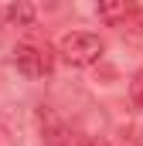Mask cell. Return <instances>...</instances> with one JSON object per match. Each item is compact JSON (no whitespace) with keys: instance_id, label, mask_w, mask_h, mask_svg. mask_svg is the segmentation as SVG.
I'll list each match as a JSON object with an SVG mask.
<instances>
[{"instance_id":"6da1fadb","label":"cell","mask_w":143,"mask_h":146,"mask_svg":"<svg viewBox=\"0 0 143 146\" xmlns=\"http://www.w3.org/2000/svg\"><path fill=\"white\" fill-rule=\"evenodd\" d=\"M61 58L75 65V68H85V65H96L102 58V37L89 34V31H75V34H65L61 44H58Z\"/></svg>"},{"instance_id":"7a4b0ae2","label":"cell","mask_w":143,"mask_h":146,"mask_svg":"<svg viewBox=\"0 0 143 146\" xmlns=\"http://www.w3.org/2000/svg\"><path fill=\"white\" fill-rule=\"evenodd\" d=\"M14 65L27 78H44L55 68V54L48 44H17L14 48Z\"/></svg>"},{"instance_id":"3957f363","label":"cell","mask_w":143,"mask_h":146,"mask_svg":"<svg viewBox=\"0 0 143 146\" xmlns=\"http://www.w3.org/2000/svg\"><path fill=\"white\" fill-rule=\"evenodd\" d=\"M0 136L10 146H24V119L14 106H3L0 109Z\"/></svg>"},{"instance_id":"277c9868","label":"cell","mask_w":143,"mask_h":146,"mask_svg":"<svg viewBox=\"0 0 143 146\" xmlns=\"http://www.w3.org/2000/svg\"><path fill=\"white\" fill-rule=\"evenodd\" d=\"M3 17H7L10 24H17V27H31V24H34V17H37V10H34V3H31V0H14V3L3 10Z\"/></svg>"},{"instance_id":"5b68a950","label":"cell","mask_w":143,"mask_h":146,"mask_svg":"<svg viewBox=\"0 0 143 146\" xmlns=\"http://www.w3.org/2000/svg\"><path fill=\"white\" fill-rule=\"evenodd\" d=\"M99 14L106 24H116L126 17V0H99Z\"/></svg>"},{"instance_id":"8992f818","label":"cell","mask_w":143,"mask_h":146,"mask_svg":"<svg viewBox=\"0 0 143 146\" xmlns=\"http://www.w3.org/2000/svg\"><path fill=\"white\" fill-rule=\"evenodd\" d=\"M130 99H133L136 106H143V68L133 75V82H130Z\"/></svg>"}]
</instances>
